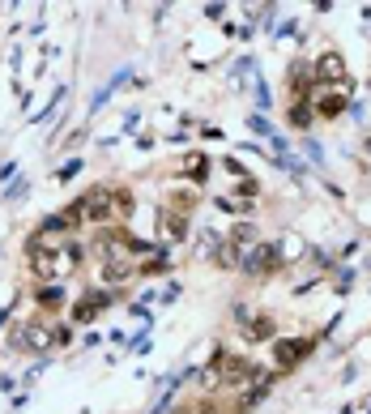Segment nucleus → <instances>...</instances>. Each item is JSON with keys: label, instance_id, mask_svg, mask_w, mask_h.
<instances>
[{"label": "nucleus", "instance_id": "obj_7", "mask_svg": "<svg viewBox=\"0 0 371 414\" xmlns=\"http://www.w3.org/2000/svg\"><path fill=\"white\" fill-rule=\"evenodd\" d=\"M307 342H299V338H286V342H278V350H274V363H278V372H290V368H299V359H307Z\"/></svg>", "mask_w": 371, "mask_h": 414}, {"label": "nucleus", "instance_id": "obj_8", "mask_svg": "<svg viewBox=\"0 0 371 414\" xmlns=\"http://www.w3.org/2000/svg\"><path fill=\"white\" fill-rule=\"evenodd\" d=\"M316 81H325V86H342L346 81V60L337 56V51H325V56L316 60Z\"/></svg>", "mask_w": 371, "mask_h": 414}, {"label": "nucleus", "instance_id": "obj_4", "mask_svg": "<svg viewBox=\"0 0 371 414\" xmlns=\"http://www.w3.org/2000/svg\"><path fill=\"white\" fill-rule=\"evenodd\" d=\"M214 368H218V376H222V385H231V389H239V385H248V380H256V368H248L243 359H231L227 350H218L214 354Z\"/></svg>", "mask_w": 371, "mask_h": 414}, {"label": "nucleus", "instance_id": "obj_12", "mask_svg": "<svg viewBox=\"0 0 371 414\" xmlns=\"http://www.w3.org/2000/svg\"><path fill=\"white\" fill-rule=\"evenodd\" d=\"M133 205H137V201H133V192H128V188H116V214H120V218H128V214H133Z\"/></svg>", "mask_w": 371, "mask_h": 414}, {"label": "nucleus", "instance_id": "obj_2", "mask_svg": "<svg viewBox=\"0 0 371 414\" xmlns=\"http://www.w3.org/2000/svg\"><path fill=\"white\" fill-rule=\"evenodd\" d=\"M56 342H69V329H51L43 321H30V325L13 329V346H30L34 354H47Z\"/></svg>", "mask_w": 371, "mask_h": 414}, {"label": "nucleus", "instance_id": "obj_13", "mask_svg": "<svg viewBox=\"0 0 371 414\" xmlns=\"http://www.w3.org/2000/svg\"><path fill=\"white\" fill-rule=\"evenodd\" d=\"M290 124L295 128H307L311 124V107H307V102H295V107H290Z\"/></svg>", "mask_w": 371, "mask_h": 414}, {"label": "nucleus", "instance_id": "obj_10", "mask_svg": "<svg viewBox=\"0 0 371 414\" xmlns=\"http://www.w3.org/2000/svg\"><path fill=\"white\" fill-rule=\"evenodd\" d=\"M311 112H316V116H325V120H337V116L346 112V98H342V94H325Z\"/></svg>", "mask_w": 371, "mask_h": 414}, {"label": "nucleus", "instance_id": "obj_6", "mask_svg": "<svg viewBox=\"0 0 371 414\" xmlns=\"http://www.w3.org/2000/svg\"><path fill=\"white\" fill-rule=\"evenodd\" d=\"M282 265V256H278V248L274 243H260V248H252V256L243 261V269L252 274V278H260V274H274Z\"/></svg>", "mask_w": 371, "mask_h": 414}, {"label": "nucleus", "instance_id": "obj_11", "mask_svg": "<svg viewBox=\"0 0 371 414\" xmlns=\"http://www.w3.org/2000/svg\"><path fill=\"white\" fill-rule=\"evenodd\" d=\"M184 175L201 184V180L209 175V159H205V154H188V159H184Z\"/></svg>", "mask_w": 371, "mask_h": 414}, {"label": "nucleus", "instance_id": "obj_9", "mask_svg": "<svg viewBox=\"0 0 371 414\" xmlns=\"http://www.w3.org/2000/svg\"><path fill=\"white\" fill-rule=\"evenodd\" d=\"M158 231H163V239H184L188 235V218L184 214H175V210H163V218H158Z\"/></svg>", "mask_w": 371, "mask_h": 414}, {"label": "nucleus", "instance_id": "obj_5", "mask_svg": "<svg viewBox=\"0 0 371 414\" xmlns=\"http://www.w3.org/2000/svg\"><path fill=\"white\" fill-rule=\"evenodd\" d=\"M235 321H239L243 338H252V342L274 338V316H264V312H248V307H239V312H235Z\"/></svg>", "mask_w": 371, "mask_h": 414}, {"label": "nucleus", "instance_id": "obj_1", "mask_svg": "<svg viewBox=\"0 0 371 414\" xmlns=\"http://www.w3.org/2000/svg\"><path fill=\"white\" fill-rule=\"evenodd\" d=\"M77 265H81V248L77 243H43V239L30 243V269L43 282H56V278L73 274Z\"/></svg>", "mask_w": 371, "mask_h": 414}, {"label": "nucleus", "instance_id": "obj_14", "mask_svg": "<svg viewBox=\"0 0 371 414\" xmlns=\"http://www.w3.org/2000/svg\"><path fill=\"white\" fill-rule=\"evenodd\" d=\"M307 81H311V77H307V65H299V60H295V65H290V86H295V94H299V90H307Z\"/></svg>", "mask_w": 371, "mask_h": 414}, {"label": "nucleus", "instance_id": "obj_3", "mask_svg": "<svg viewBox=\"0 0 371 414\" xmlns=\"http://www.w3.org/2000/svg\"><path fill=\"white\" fill-rule=\"evenodd\" d=\"M81 214H86L90 222H107V218H116V192H112V188H94V192H86V196H81Z\"/></svg>", "mask_w": 371, "mask_h": 414}]
</instances>
